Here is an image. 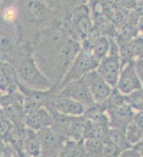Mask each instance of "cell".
I'll use <instances>...</instances> for the list:
<instances>
[{
    "label": "cell",
    "mask_w": 143,
    "mask_h": 157,
    "mask_svg": "<svg viewBox=\"0 0 143 157\" xmlns=\"http://www.w3.org/2000/svg\"><path fill=\"white\" fill-rule=\"evenodd\" d=\"M16 71L18 81L28 89L34 91H48L54 87V84L49 77L42 72L36 62L35 58L29 52L21 53L20 58H17Z\"/></svg>",
    "instance_id": "6da1fadb"
},
{
    "label": "cell",
    "mask_w": 143,
    "mask_h": 157,
    "mask_svg": "<svg viewBox=\"0 0 143 157\" xmlns=\"http://www.w3.org/2000/svg\"><path fill=\"white\" fill-rule=\"evenodd\" d=\"M98 63L99 61L92 55L91 52L81 48L68 67L58 85H56V88L59 89L71 81L82 79L85 75L95 70Z\"/></svg>",
    "instance_id": "7a4b0ae2"
},
{
    "label": "cell",
    "mask_w": 143,
    "mask_h": 157,
    "mask_svg": "<svg viewBox=\"0 0 143 157\" xmlns=\"http://www.w3.org/2000/svg\"><path fill=\"white\" fill-rule=\"evenodd\" d=\"M41 145V155L45 157H56L68 138L57 132L51 126L37 131Z\"/></svg>",
    "instance_id": "3957f363"
},
{
    "label": "cell",
    "mask_w": 143,
    "mask_h": 157,
    "mask_svg": "<svg viewBox=\"0 0 143 157\" xmlns=\"http://www.w3.org/2000/svg\"><path fill=\"white\" fill-rule=\"evenodd\" d=\"M57 95L76 100L83 104L84 107H89L95 104L84 78L71 81L57 89Z\"/></svg>",
    "instance_id": "277c9868"
},
{
    "label": "cell",
    "mask_w": 143,
    "mask_h": 157,
    "mask_svg": "<svg viewBox=\"0 0 143 157\" xmlns=\"http://www.w3.org/2000/svg\"><path fill=\"white\" fill-rule=\"evenodd\" d=\"M83 78L89 88L93 101L105 109V101L110 96L113 88L98 74L96 70L89 72Z\"/></svg>",
    "instance_id": "5b68a950"
},
{
    "label": "cell",
    "mask_w": 143,
    "mask_h": 157,
    "mask_svg": "<svg viewBox=\"0 0 143 157\" xmlns=\"http://www.w3.org/2000/svg\"><path fill=\"white\" fill-rule=\"evenodd\" d=\"M122 67L120 55L108 54L99 61L95 70L112 88H115Z\"/></svg>",
    "instance_id": "8992f818"
},
{
    "label": "cell",
    "mask_w": 143,
    "mask_h": 157,
    "mask_svg": "<svg viewBox=\"0 0 143 157\" xmlns=\"http://www.w3.org/2000/svg\"><path fill=\"white\" fill-rule=\"evenodd\" d=\"M115 88L124 95L142 88V79L136 73L133 60L123 66Z\"/></svg>",
    "instance_id": "52a82bcc"
},
{
    "label": "cell",
    "mask_w": 143,
    "mask_h": 157,
    "mask_svg": "<svg viewBox=\"0 0 143 157\" xmlns=\"http://www.w3.org/2000/svg\"><path fill=\"white\" fill-rule=\"evenodd\" d=\"M47 108L53 109L58 113L68 116H84L85 110V107L78 101L67 97L59 96L57 94Z\"/></svg>",
    "instance_id": "ba28073f"
},
{
    "label": "cell",
    "mask_w": 143,
    "mask_h": 157,
    "mask_svg": "<svg viewBox=\"0 0 143 157\" xmlns=\"http://www.w3.org/2000/svg\"><path fill=\"white\" fill-rule=\"evenodd\" d=\"M105 112L109 118L110 128L122 132H125L127 125L132 122L134 114V111L126 104L118 108L108 109Z\"/></svg>",
    "instance_id": "9c48e42d"
},
{
    "label": "cell",
    "mask_w": 143,
    "mask_h": 157,
    "mask_svg": "<svg viewBox=\"0 0 143 157\" xmlns=\"http://www.w3.org/2000/svg\"><path fill=\"white\" fill-rule=\"evenodd\" d=\"M80 49V45L73 40L64 41L58 48L55 60L60 69L61 78Z\"/></svg>",
    "instance_id": "30bf717a"
},
{
    "label": "cell",
    "mask_w": 143,
    "mask_h": 157,
    "mask_svg": "<svg viewBox=\"0 0 143 157\" xmlns=\"http://www.w3.org/2000/svg\"><path fill=\"white\" fill-rule=\"evenodd\" d=\"M19 81L14 67L6 60L0 59V91L3 94L16 91Z\"/></svg>",
    "instance_id": "8fae6325"
},
{
    "label": "cell",
    "mask_w": 143,
    "mask_h": 157,
    "mask_svg": "<svg viewBox=\"0 0 143 157\" xmlns=\"http://www.w3.org/2000/svg\"><path fill=\"white\" fill-rule=\"evenodd\" d=\"M23 124L26 128L37 132L43 128L49 127L52 125V116L48 108L43 107L33 113L24 116Z\"/></svg>",
    "instance_id": "7c38bea8"
},
{
    "label": "cell",
    "mask_w": 143,
    "mask_h": 157,
    "mask_svg": "<svg viewBox=\"0 0 143 157\" xmlns=\"http://www.w3.org/2000/svg\"><path fill=\"white\" fill-rule=\"evenodd\" d=\"M84 130H85V117L81 116H70L66 130V136L68 139L83 142L84 140Z\"/></svg>",
    "instance_id": "4fadbf2b"
},
{
    "label": "cell",
    "mask_w": 143,
    "mask_h": 157,
    "mask_svg": "<svg viewBox=\"0 0 143 157\" xmlns=\"http://www.w3.org/2000/svg\"><path fill=\"white\" fill-rule=\"evenodd\" d=\"M22 151L29 157L41 155V145L37 132L27 128L22 140Z\"/></svg>",
    "instance_id": "5bb4252c"
},
{
    "label": "cell",
    "mask_w": 143,
    "mask_h": 157,
    "mask_svg": "<svg viewBox=\"0 0 143 157\" xmlns=\"http://www.w3.org/2000/svg\"><path fill=\"white\" fill-rule=\"evenodd\" d=\"M56 157H86L83 142L67 139Z\"/></svg>",
    "instance_id": "9a60e30c"
},
{
    "label": "cell",
    "mask_w": 143,
    "mask_h": 157,
    "mask_svg": "<svg viewBox=\"0 0 143 157\" xmlns=\"http://www.w3.org/2000/svg\"><path fill=\"white\" fill-rule=\"evenodd\" d=\"M103 142L95 138H86L83 140L84 151L86 157H101Z\"/></svg>",
    "instance_id": "2e32d148"
},
{
    "label": "cell",
    "mask_w": 143,
    "mask_h": 157,
    "mask_svg": "<svg viewBox=\"0 0 143 157\" xmlns=\"http://www.w3.org/2000/svg\"><path fill=\"white\" fill-rule=\"evenodd\" d=\"M106 140L110 141L111 143H113L115 146H117L121 151L131 147V145L127 141L126 137L125 135V132L119 131V130H117V129L110 128L109 130V132L107 134Z\"/></svg>",
    "instance_id": "e0dca14e"
},
{
    "label": "cell",
    "mask_w": 143,
    "mask_h": 157,
    "mask_svg": "<svg viewBox=\"0 0 143 157\" xmlns=\"http://www.w3.org/2000/svg\"><path fill=\"white\" fill-rule=\"evenodd\" d=\"M27 10L29 18L36 22H41L46 17V11L42 4L37 1L31 0L28 3Z\"/></svg>",
    "instance_id": "ac0fdd59"
},
{
    "label": "cell",
    "mask_w": 143,
    "mask_h": 157,
    "mask_svg": "<svg viewBox=\"0 0 143 157\" xmlns=\"http://www.w3.org/2000/svg\"><path fill=\"white\" fill-rule=\"evenodd\" d=\"M126 104L134 112L142 111L143 109V90L139 89L125 95Z\"/></svg>",
    "instance_id": "d6986e66"
},
{
    "label": "cell",
    "mask_w": 143,
    "mask_h": 157,
    "mask_svg": "<svg viewBox=\"0 0 143 157\" xmlns=\"http://www.w3.org/2000/svg\"><path fill=\"white\" fill-rule=\"evenodd\" d=\"M110 40L106 36H100L91 51V53L98 61L105 58L109 54Z\"/></svg>",
    "instance_id": "ffe728a7"
},
{
    "label": "cell",
    "mask_w": 143,
    "mask_h": 157,
    "mask_svg": "<svg viewBox=\"0 0 143 157\" xmlns=\"http://www.w3.org/2000/svg\"><path fill=\"white\" fill-rule=\"evenodd\" d=\"M125 135L126 137L127 141L131 146L142 140L143 129L142 127L138 126L134 123L131 122L128 124L125 130Z\"/></svg>",
    "instance_id": "44dd1931"
},
{
    "label": "cell",
    "mask_w": 143,
    "mask_h": 157,
    "mask_svg": "<svg viewBox=\"0 0 143 157\" xmlns=\"http://www.w3.org/2000/svg\"><path fill=\"white\" fill-rule=\"evenodd\" d=\"M126 104V99L125 95L122 94L119 91H118L116 88H113V90L108 97V99L105 101V111L111 108H118L120 106H123Z\"/></svg>",
    "instance_id": "7402d4cb"
},
{
    "label": "cell",
    "mask_w": 143,
    "mask_h": 157,
    "mask_svg": "<svg viewBox=\"0 0 143 157\" xmlns=\"http://www.w3.org/2000/svg\"><path fill=\"white\" fill-rule=\"evenodd\" d=\"M14 48V39L9 33L0 32V57L8 56Z\"/></svg>",
    "instance_id": "603a6c76"
},
{
    "label": "cell",
    "mask_w": 143,
    "mask_h": 157,
    "mask_svg": "<svg viewBox=\"0 0 143 157\" xmlns=\"http://www.w3.org/2000/svg\"><path fill=\"white\" fill-rule=\"evenodd\" d=\"M76 25H77L79 32L82 34L84 37L93 32V25H92L91 19L88 15L87 12L85 13H82L81 14L78 15Z\"/></svg>",
    "instance_id": "cb8c5ba5"
},
{
    "label": "cell",
    "mask_w": 143,
    "mask_h": 157,
    "mask_svg": "<svg viewBox=\"0 0 143 157\" xmlns=\"http://www.w3.org/2000/svg\"><path fill=\"white\" fill-rule=\"evenodd\" d=\"M112 15V23L118 27H122L125 23H126L128 19V11L125 8H114L111 13Z\"/></svg>",
    "instance_id": "d4e9b609"
},
{
    "label": "cell",
    "mask_w": 143,
    "mask_h": 157,
    "mask_svg": "<svg viewBox=\"0 0 143 157\" xmlns=\"http://www.w3.org/2000/svg\"><path fill=\"white\" fill-rule=\"evenodd\" d=\"M121 153V150L109 140H104L102 148L103 157H118Z\"/></svg>",
    "instance_id": "484cf974"
},
{
    "label": "cell",
    "mask_w": 143,
    "mask_h": 157,
    "mask_svg": "<svg viewBox=\"0 0 143 157\" xmlns=\"http://www.w3.org/2000/svg\"><path fill=\"white\" fill-rule=\"evenodd\" d=\"M12 127L13 124L6 118H3L0 120V140L6 141L8 134L12 130Z\"/></svg>",
    "instance_id": "4316f807"
},
{
    "label": "cell",
    "mask_w": 143,
    "mask_h": 157,
    "mask_svg": "<svg viewBox=\"0 0 143 157\" xmlns=\"http://www.w3.org/2000/svg\"><path fill=\"white\" fill-rule=\"evenodd\" d=\"M3 15H4V19H5L6 21L13 22L15 20V18H16V10L14 7H8V8H6L5 10Z\"/></svg>",
    "instance_id": "83f0119b"
},
{
    "label": "cell",
    "mask_w": 143,
    "mask_h": 157,
    "mask_svg": "<svg viewBox=\"0 0 143 157\" xmlns=\"http://www.w3.org/2000/svg\"><path fill=\"white\" fill-rule=\"evenodd\" d=\"M118 157H142V155H141L140 153L135 151L133 148L129 147V148L121 151Z\"/></svg>",
    "instance_id": "f1b7e54d"
},
{
    "label": "cell",
    "mask_w": 143,
    "mask_h": 157,
    "mask_svg": "<svg viewBox=\"0 0 143 157\" xmlns=\"http://www.w3.org/2000/svg\"><path fill=\"white\" fill-rule=\"evenodd\" d=\"M133 63H134V67L135 70H136V73L138 74V75L142 79L143 78V59L142 56L139 57V58L135 59L133 60Z\"/></svg>",
    "instance_id": "f546056e"
},
{
    "label": "cell",
    "mask_w": 143,
    "mask_h": 157,
    "mask_svg": "<svg viewBox=\"0 0 143 157\" xmlns=\"http://www.w3.org/2000/svg\"><path fill=\"white\" fill-rule=\"evenodd\" d=\"M133 123H134L135 124H137L140 127H142L143 125V113L142 111H137L134 112L133 116Z\"/></svg>",
    "instance_id": "4dcf8cb0"
},
{
    "label": "cell",
    "mask_w": 143,
    "mask_h": 157,
    "mask_svg": "<svg viewBox=\"0 0 143 157\" xmlns=\"http://www.w3.org/2000/svg\"><path fill=\"white\" fill-rule=\"evenodd\" d=\"M133 6L139 14H142V0H133Z\"/></svg>",
    "instance_id": "1f68e13d"
},
{
    "label": "cell",
    "mask_w": 143,
    "mask_h": 157,
    "mask_svg": "<svg viewBox=\"0 0 143 157\" xmlns=\"http://www.w3.org/2000/svg\"><path fill=\"white\" fill-rule=\"evenodd\" d=\"M108 1H110V2H113V3H114V2H116V1H118V0H108Z\"/></svg>",
    "instance_id": "d6a6232c"
},
{
    "label": "cell",
    "mask_w": 143,
    "mask_h": 157,
    "mask_svg": "<svg viewBox=\"0 0 143 157\" xmlns=\"http://www.w3.org/2000/svg\"><path fill=\"white\" fill-rule=\"evenodd\" d=\"M68 1H69V2H74V1H76V0H68Z\"/></svg>",
    "instance_id": "836d02e7"
},
{
    "label": "cell",
    "mask_w": 143,
    "mask_h": 157,
    "mask_svg": "<svg viewBox=\"0 0 143 157\" xmlns=\"http://www.w3.org/2000/svg\"><path fill=\"white\" fill-rule=\"evenodd\" d=\"M37 157H45V156H44V155H39V156H37Z\"/></svg>",
    "instance_id": "e575fe53"
},
{
    "label": "cell",
    "mask_w": 143,
    "mask_h": 157,
    "mask_svg": "<svg viewBox=\"0 0 143 157\" xmlns=\"http://www.w3.org/2000/svg\"><path fill=\"white\" fill-rule=\"evenodd\" d=\"M15 157H18V156H17V155H16V154H15Z\"/></svg>",
    "instance_id": "d590c367"
},
{
    "label": "cell",
    "mask_w": 143,
    "mask_h": 157,
    "mask_svg": "<svg viewBox=\"0 0 143 157\" xmlns=\"http://www.w3.org/2000/svg\"><path fill=\"white\" fill-rule=\"evenodd\" d=\"M101 157H103V156H101Z\"/></svg>",
    "instance_id": "8d00e7d4"
}]
</instances>
